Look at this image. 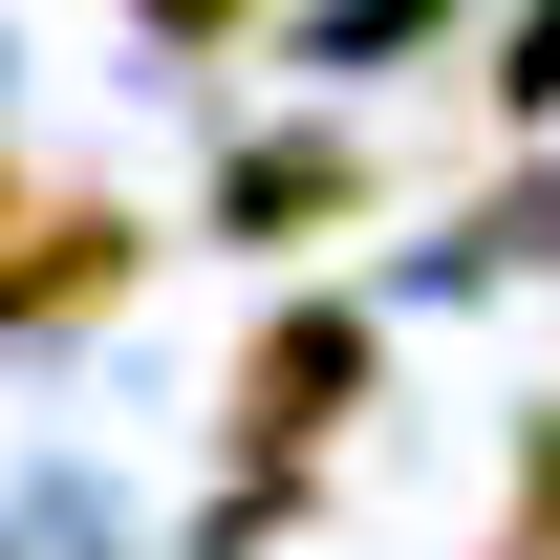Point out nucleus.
Listing matches in <instances>:
<instances>
[{
	"label": "nucleus",
	"mask_w": 560,
	"mask_h": 560,
	"mask_svg": "<svg viewBox=\"0 0 560 560\" xmlns=\"http://www.w3.org/2000/svg\"><path fill=\"white\" fill-rule=\"evenodd\" d=\"M366 388H388V324L366 302H259V346H237V388H215V431H237V475H324L366 431Z\"/></svg>",
	"instance_id": "nucleus-1"
},
{
	"label": "nucleus",
	"mask_w": 560,
	"mask_h": 560,
	"mask_svg": "<svg viewBox=\"0 0 560 560\" xmlns=\"http://www.w3.org/2000/svg\"><path fill=\"white\" fill-rule=\"evenodd\" d=\"M130 280H151V215H130V195H22V215H0V346L108 324Z\"/></svg>",
	"instance_id": "nucleus-2"
},
{
	"label": "nucleus",
	"mask_w": 560,
	"mask_h": 560,
	"mask_svg": "<svg viewBox=\"0 0 560 560\" xmlns=\"http://www.w3.org/2000/svg\"><path fill=\"white\" fill-rule=\"evenodd\" d=\"M366 195H388L366 130H237V151H215V237H237V259H324Z\"/></svg>",
	"instance_id": "nucleus-3"
},
{
	"label": "nucleus",
	"mask_w": 560,
	"mask_h": 560,
	"mask_svg": "<svg viewBox=\"0 0 560 560\" xmlns=\"http://www.w3.org/2000/svg\"><path fill=\"white\" fill-rule=\"evenodd\" d=\"M539 259H560V173H517V195L453 215V280H539Z\"/></svg>",
	"instance_id": "nucleus-4"
},
{
	"label": "nucleus",
	"mask_w": 560,
	"mask_h": 560,
	"mask_svg": "<svg viewBox=\"0 0 560 560\" xmlns=\"http://www.w3.org/2000/svg\"><path fill=\"white\" fill-rule=\"evenodd\" d=\"M495 130H560V0L495 22Z\"/></svg>",
	"instance_id": "nucleus-5"
},
{
	"label": "nucleus",
	"mask_w": 560,
	"mask_h": 560,
	"mask_svg": "<svg viewBox=\"0 0 560 560\" xmlns=\"http://www.w3.org/2000/svg\"><path fill=\"white\" fill-rule=\"evenodd\" d=\"M495 539H539V560H560V388L517 410V517H495Z\"/></svg>",
	"instance_id": "nucleus-6"
},
{
	"label": "nucleus",
	"mask_w": 560,
	"mask_h": 560,
	"mask_svg": "<svg viewBox=\"0 0 560 560\" xmlns=\"http://www.w3.org/2000/svg\"><path fill=\"white\" fill-rule=\"evenodd\" d=\"M151 44H173V66H237V44H259V0H130Z\"/></svg>",
	"instance_id": "nucleus-7"
},
{
	"label": "nucleus",
	"mask_w": 560,
	"mask_h": 560,
	"mask_svg": "<svg viewBox=\"0 0 560 560\" xmlns=\"http://www.w3.org/2000/svg\"><path fill=\"white\" fill-rule=\"evenodd\" d=\"M0 215H22V151H0Z\"/></svg>",
	"instance_id": "nucleus-8"
},
{
	"label": "nucleus",
	"mask_w": 560,
	"mask_h": 560,
	"mask_svg": "<svg viewBox=\"0 0 560 560\" xmlns=\"http://www.w3.org/2000/svg\"><path fill=\"white\" fill-rule=\"evenodd\" d=\"M495 560H539V539H495Z\"/></svg>",
	"instance_id": "nucleus-9"
}]
</instances>
